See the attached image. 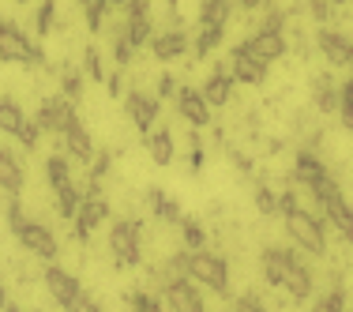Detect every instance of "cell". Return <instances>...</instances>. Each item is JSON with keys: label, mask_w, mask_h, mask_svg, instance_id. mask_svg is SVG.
<instances>
[{"label": "cell", "mask_w": 353, "mask_h": 312, "mask_svg": "<svg viewBox=\"0 0 353 312\" xmlns=\"http://www.w3.org/2000/svg\"><path fill=\"white\" fill-rule=\"evenodd\" d=\"M230 312H267V305L259 298H252V293H245V298H233Z\"/></svg>", "instance_id": "cell-44"}, {"label": "cell", "mask_w": 353, "mask_h": 312, "mask_svg": "<svg viewBox=\"0 0 353 312\" xmlns=\"http://www.w3.org/2000/svg\"><path fill=\"white\" fill-rule=\"evenodd\" d=\"M143 226L139 218H117L109 230V248H113L117 267H136L143 260Z\"/></svg>", "instance_id": "cell-5"}, {"label": "cell", "mask_w": 353, "mask_h": 312, "mask_svg": "<svg viewBox=\"0 0 353 312\" xmlns=\"http://www.w3.org/2000/svg\"><path fill=\"white\" fill-rule=\"evenodd\" d=\"M72 117H79V113H75V106H72L64 95H53V98H46V102L38 106L34 121H38L41 132H53V136H61V132L68 128Z\"/></svg>", "instance_id": "cell-10"}, {"label": "cell", "mask_w": 353, "mask_h": 312, "mask_svg": "<svg viewBox=\"0 0 353 312\" xmlns=\"http://www.w3.org/2000/svg\"><path fill=\"white\" fill-rule=\"evenodd\" d=\"M165 305L170 312H207V301L192 286V278H165Z\"/></svg>", "instance_id": "cell-13"}, {"label": "cell", "mask_w": 353, "mask_h": 312, "mask_svg": "<svg viewBox=\"0 0 353 312\" xmlns=\"http://www.w3.org/2000/svg\"><path fill=\"white\" fill-rule=\"evenodd\" d=\"M308 12H312V19L319 27H331L334 19V0H308Z\"/></svg>", "instance_id": "cell-39"}, {"label": "cell", "mask_w": 353, "mask_h": 312, "mask_svg": "<svg viewBox=\"0 0 353 312\" xmlns=\"http://www.w3.org/2000/svg\"><path fill=\"white\" fill-rule=\"evenodd\" d=\"M147 150H150V162L154 166H170L173 162V136L165 128H150L147 132Z\"/></svg>", "instance_id": "cell-25"}, {"label": "cell", "mask_w": 353, "mask_h": 312, "mask_svg": "<svg viewBox=\"0 0 353 312\" xmlns=\"http://www.w3.org/2000/svg\"><path fill=\"white\" fill-rule=\"evenodd\" d=\"M279 215L285 222V233H290V241L297 244L301 252H308V256H323L327 252V237H323V226H319V218L312 211H305L297 204V196L293 192H282L279 196Z\"/></svg>", "instance_id": "cell-1"}, {"label": "cell", "mask_w": 353, "mask_h": 312, "mask_svg": "<svg viewBox=\"0 0 353 312\" xmlns=\"http://www.w3.org/2000/svg\"><path fill=\"white\" fill-rule=\"evenodd\" d=\"M316 46H319V53L327 57V64H334V68H350L353 41L342 35V30H334V27H319V30H316Z\"/></svg>", "instance_id": "cell-14"}, {"label": "cell", "mask_w": 353, "mask_h": 312, "mask_svg": "<svg viewBox=\"0 0 353 312\" xmlns=\"http://www.w3.org/2000/svg\"><path fill=\"white\" fill-rule=\"evenodd\" d=\"M290 260H293V248H263V256H259L263 282L267 286H282L285 282V271H290Z\"/></svg>", "instance_id": "cell-22"}, {"label": "cell", "mask_w": 353, "mask_h": 312, "mask_svg": "<svg viewBox=\"0 0 353 312\" xmlns=\"http://www.w3.org/2000/svg\"><path fill=\"white\" fill-rule=\"evenodd\" d=\"M312 312H346V298H342V290L323 293V298L312 305Z\"/></svg>", "instance_id": "cell-41"}, {"label": "cell", "mask_w": 353, "mask_h": 312, "mask_svg": "<svg viewBox=\"0 0 353 312\" xmlns=\"http://www.w3.org/2000/svg\"><path fill=\"white\" fill-rule=\"evenodd\" d=\"M124 12H128V19H147L150 0H124Z\"/></svg>", "instance_id": "cell-45"}, {"label": "cell", "mask_w": 353, "mask_h": 312, "mask_svg": "<svg viewBox=\"0 0 353 312\" xmlns=\"http://www.w3.org/2000/svg\"><path fill=\"white\" fill-rule=\"evenodd\" d=\"M147 204H150V211H154V218H162V222H181V204H176V199L173 196H165V192L162 188H150L147 192Z\"/></svg>", "instance_id": "cell-26"}, {"label": "cell", "mask_w": 353, "mask_h": 312, "mask_svg": "<svg viewBox=\"0 0 353 312\" xmlns=\"http://www.w3.org/2000/svg\"><path fill=\"white\" fill-rule=\"evenodd\" d=\"M245 41L252 46V53H256L259 61H267V64L279 61V57L285 53V35H282V30H271V27H259L256 35L245 38Z\"/></svg>", "instance_id": "cell-20"}, {"label": "cell", "mask_w": 353, "mask_h": 312, "mask_svg": "<svg viewBox=\"0 0 353 312\" xmlns=\"http://www.w3.org/2000/svg\"><path fill=\"white\" fill-rule=\"evenodd\" d=\"M23 184H27V177H23V166H19V158H15V150H8L4 143H0V192H4V196H19Z\"/></svg>", "instance_id": "cell-21"}, {"label": "cell", "mask_w": 353, "mask_h": 312, "mask_svg": "<svg viewBox=\"0 0 353 312\" xmlns=\"http://www.w3.org/2000/svg\"><path fill=\"white\" fill-rule=\"evenodd\" d=\"M105 83H109V95H124V83H121V75H105Z\"/></svg>", "instance_id": "cell-48"}, {"label": "cell", "mask_w": 353, "mask_h": 312, "mask_svg": "<svg viewBox=\"0 0 353 312\" xmlns=\"http://www.w3.org/2000/svg\"><path fill=\"white\" fill-rule=\"evenodd\" d=\"M176 113H181V121H188L192 128H207V124H211V106L199 95V87L176 90Z\"/></svg>", "instance_id": "cell-15"}, {"label": "cell", "mask_w": 353, "mask_h": 312, "mask_svg": "<svg viewBox=\"0 0 353 312\" xmlns=\"http://www.w3.org/2000/svg\"><path fill=\"white\" fill-rule=\"evenodd\" d=\"M293 177H297V181L305 184V188L312 192V196H319V192H323L327 184L334 181V177L327 173V166L319 162L312 150H297V162H293Z\"/></svg>", "instance_id": "cell-12"}, {"label": "cell", "mask_w": 353, "mask_h": 312, "mask_svg": "<svg viewBox=\"0 0 353 312\" xmlns=\"http://www.w3.org/2000/svg\"><path fill=\"white\" fill-rule=\"evenodd\" d=\"M158 109H162L158 98L147 95V90H128V95H124V113H128V121L136 124L143 136L158 124Z\"/></svg>", "instance_id": "cell-11"}, {"label": "cell", "mask_w": 353, "mask_h": 312, "mask_svg": "<svg viewBox=\"0 0 353 312\" xmlns=\"http://www.w3.org/2000/svg\"><path fill=\"white\" fill-rule=\"evenodd\" d=\"M4 305H8V290H4V282H0V312H4Z\"/></svg>", "instance_id": "cell-50"}, {"label": "cell", "mask_w": 353, "mask_h": 312, "mask_svg": "<svg viewBox=\"0 0 353 312\" xmlns=\"http://www.w3.org/2000/svg\"><path fill=\"white\" fill-rule=\"evenodd\" d=\"M30 117L23 113V106L15 102V98H0V132L4 136H12V139H19V132H23V124H27Z\"/></svg>", "instance_id": "cell-24"}, {"label": "cell", "mask_w": 353, "mask_h": 312, "mask_svg": "<svg viewBox=\"0 0 353 312\" xmlns=\"http://www.w3.org/2000/svg\"><path fill=\"white\" fill-rule=\"evenodd\" d=\"M233 15V0H199V23L211 27H225Z\"/></svg>", "instance_id": "cell-29"}, {"label": "cell", "mask_w": 353, "mask_h": 312, "mask_svg": "<svg viewBox=\"0 0 353 312\" xmlns=\"http://www.w3.org/2000/svg\"><path fill=\"white\" fill-rule=\"evenodd\" d=\"M15 4H27V0H15Z\"/></svg>", "instance_id": "cell-53"}, {"label": "cell", "mask_w": 353, "mask_h": 312, "mask_svg": "<svg viewBox=\"0 0 353 312\" xmlns=\"http://www.w3.org/2000/svg\"><path fill=\"white\" fill-rule=\"evenodd\" d=\"M128 309L132 312H165L162 301H158L154 293H147V290H132L128 293Z\"/></svg>", "instance_id": "cell-35"}, {"label": "cell", "mask_w": 353, "mask_h": 312, "mask_svg": "<svg viewBox=\"0 0 353 312\" xmlns=\"http://www.w3.org/2000/svg\"><path fill=\"white\" fill-rule=\"evenodd\" d=\"M256 211L259 215H279V196H274L271 188H267V184H256Z\"/></svg>", "instance_id": "cell-37"}, {"label": "cell", "mask_w": 353, "mask_h": 312, "mask_svg": "<svg viewBox=\"0 0 353 312\" xmlns=\"http://www.w3.org/2000/svg\"><path fill=\"white\" fill-rule=\"evenodd\" d=\"M237 4H241V8H245V12H256V8H263V4H267V0H237Z\"/></svg>", "instance_id": "cell-49"}, {"label": "cell", "mask_w": 353, "mask_h": 312, "mask_svg": "<svg viewBox=\"0 0 353 312\" xmlns=\"http://www.w3.org/2000/svg\"><path fill=\"white\" fill-rule=\"evenodd\" d=\"M181 237H184V252H199L207 248V233L196 218H181Z\"/></svg>", "instance_id": "cell-31"}, {"label": "cell", "mask_w": 353, "mask_h": 312, "mask_svg": "<svg viewBox=\"0 0 353 312\" xmlns=\"http://www.w3.org/2000/svg\"><path fill=\"white\" fill-rule=\"evenodd\" d=\"M19 143H23L27 150H34L38 143H41V128H38V121H34V117H30V121L23 124V132H19Z\"/></svg>", "instance_id": "cell-43"}, {"label": "cell", "mask_w": 353, "mask_h": 312, "mask_svg": "<svg viewBox=\"0 0 353 312\" xmlns=\"http://www.w3.org/2000/svg\"><path fill=\"white\" fill-rule=\"evenodd\" d=\"M83 68H87V75L94 83H105V68H102V53H98V49H87V53H83Z\"/></svg>", "instance_id": "cell-40"}, {"label": "cell", "mask_w": 353, "mask_h": 312, "mask_svg": "<svg viewBox=\"0 0 353 312\" xmlns=\"http://www.w3.org/2000/svg\"><path fill=\"white\" fill-rule=\"evenodd\" d=\"M188 278L196 286H207L211 293H225L230 290V264L218 252H188Z\"/></svg>", "instance_id": "cell-4"}, {"label": "cell", "mask_w": 353, "mask_h": 312, "mask_svg": "<svg viewBox=\"0 0 353 312\" xmlns=\"http://www.w3.org/2000/svg\"><path fill=\"white\" fill-rule=\"evenodd\" d=\"M233 87H237V79H233V72H214L211 79L199 87V95L207 98V106H230V98H233Z\"/></svg>", "instance_id": "cell-23"}, {"label": "cell", "mask_w": 353, "mask_h": 312, "mask_svg": "<svg viewBox=\"0 0 353 312\" xmlns=\"http://www.w3.org/2000/svg\"><path fill=\"white\" fill-rule=\"evenodd\" d=\"M41 282H46V290H49V298L57 301L64 312H68L75 301L83 298V286H79V278H75L72 271H64V267H57V264H49L46 271H41Z\"/></svg>", "instance_id": "cell-7"}, {"label": "cell", "mask_w": 353, "mask_h": 312, "mask_svg": "<svg viewBox=\"0 0 353 312\" xmlns=\"http://www.w3.org/2000/svg\"><path fill=\"white\" fill-rule=\"evenodd\" d=\"M188 162H192V170H199V166H203V143H199L196 136H192V155H188Z\"/></svg>", "instance_id": "cell-47"}, {"label": "cell", "mask_w": 353, "mask_h": 312, "mask_svg": "<svg viewBox=\"0 0 353 312\" xmlns=\"http://www.w3.org/2000/svg\"><path fill=\"white\" fill-rule=\"evenodd\" d=\"M124 30H128V38L136 41V49H143L150 41V15L147 19H124Z\"/></svg>", "instance_id": "cell-36"}, {"label": "cell", "mask_w": 353, "mask_h": 312, "mask_svg": "<svg viewBox=\"0 0 353 312\" xmlns=\"http://www.w3.org/2000/svg\"><path fill=\"white\" fill-rule=\"evenodd\" d=\"M46 177H49V188L57 196V215L61 218H75V211L83 204V192L72 184V170H68V158L64 155H49L46 158Z\"/></svg>", "instance_id": "cell-3"}, {"label": "cell", "mask_w": 353, "mask_h": 312, "mask_svg": "<svg viewBox=\"0 0 353 312\" xmlns=\"http://www.w3.org/2000/svg\"><path fill=\"white\" fill-rule=\"evenodd\" d=\"M342 4H353V0H342Z\"/></svg>", "instance_id": "cell-54"}, {"label": "cell", "mask_w": 353, "mask_h": 312, "mask_svg": "<svg viewBox=\"0 0 353 312\" xmlns=\"http://www.w3.org/2000/svg\"><path fill=\"white\" fill-rule=\"evenodd\" d=\"M0 61L4 64H27V68H41L46 64V53L19 23L0 19Z\"/></svg>", "instance_id": "cell-2"}, {"label": "cell", "mask_w": 353, "mask_h": 312, "mask_svg": "<svg viewBox=\"0 0 353 312\" xmlns=\"http://www.w3.org/2000/svg\"><path fill=\"white\" fill-rule=\"evenodd\" d=\"M53 15H57V0H41V4H38V15H34V35H38V38L53 35Z\"/></svg>", "instance_id": "cell-34"}, {"label": "cell", "mask_w": 353, "mask_h": 312, "mask_svg": "<svg viewBox=\"0 0 353 312\" xmlns=\"http://www.w3.org/2000/svg\"><path fill=\"white\" fill-rule=\"evenodd\" d=\"M61 139H64L68 158H75V162H90V158H94V139H90L87 124H83L79 117H72V121H68V128L61 132Z\"/></svg>", "instance_id": "cell-18"}, {"label": "cell", "mask_w": 353, "mask_h": 312, "mask_svg": "<svg viewBox=\"0 0 353 312\" xmlns=\"http://www.w3.org/2000/svg\"><path fill=\"white\" fill-rule=\"evenodd\" d=\"M158 102H162V98H176V83H173V75H162V79H158Z\"/></svg>", "instance_id": "cell-46"}, {"label": "cell", "mask_w": 353, "mask_h": 312, "mask_svg": "<svg viewBox=\"0 0 353 312\" xmlns=\"http://www.w3.org/2000/svg\"><path fill=\"white\" fill-rule=\"evenodd\" d=\"M61 95L68 98L72 106L83 98V75H79V72H64V79H61Z\"/></svg>", "instance_id": "cell-38"}, {"label": "cell", "mask_w": 353, "mask_h": 312, "mask_svg": "<svg viewBox=\"0 0 353 312\" xmlns=\"http://www.w3.org/2000/svg\"><path fill=\"white\" fill-rule=\"evenodd\" d=\"M312 102L319 113H334L339 109V87L331 83V75H316L312 79Z\"/></svg>", "instance_id": "cell-27"}, {"label": "cell", "mask_w": 353, "mask_h": 312, "mask_svg": "<svg viewBox=\"0 0 353 312\" xmlns=\"http://www.w3.org/2000/svg\"><path fill=\"white\" fill-rule=\"evenodd\" d=\"M282 290L290 293L293 301H308V298H312V267L297 260V248H293V260H290V271H285Z\"/></svg>", "instance_id": "cell-19"}, {"label": "cell", "mask_w": 353, "mask_h": 312, "mask_svg": "<svg viewBox=\"0 0 353 312\" xmlns=\"http://www.w3.org/2000/svg\"><path fill=\"white\" fill-rule=\"evenodd\" d=\"M15 237H19L23 248L34 252L38 260H46V264H53L57 252H61V241L53 237V230H49V226H41V222H30V218L19 226V233H15Z\"/></svg>", "instance_id": "cell-8"}, {"label": "cell", "mask_w": 353, "mask_h": 312, "mask_svg": "<svg viewBox=\"0 0 353 312\" xmlns=\"http://www.w3.org/2000/svg\"><path fill=\"white\" fill-rule=\"evenodd\" d=\"M109 162H113V158H109V155H98V150H94V158H90V184H102V177L109 173Z\"/></svg>", "instance_id": "cell-42"}, {"label": "cell", "mask_w": 353, "mask_h": 312, "mask_svg": "<svg viewBox=\"0 0 353 312\" xmlns=\"http://www.w3.org/2000/svg\"><path fill=\"white\" fill-rule=\"evenodd\" d=\"M339 117H342V128L353 132V75L339 87Z\"/></svg>", "instance_id": "cell-32"}, {"label": "cell", "mask_w": 353, "mask_h": 312, "mask_svg": "<svg viewBox=\"0 0 353 312\" xmlns=\"http://www.w3.org/2000/svg\"><path fill=\"white\" fill-rule=\"evenodd\" d=\"M4 312H23L19 305H12V301H8V305H4Z\"/></svg>", "instance_id": "cell-51"}, {"label": "cell", "mask_w": 353, "mask_h": 312, "mask_svg": "<svg viewBox=\"0 0 353 312\" xmlns=\"http://www.w3.org/2000/svg\"><path fill=\"white\" fill-rule=\"evenodd\" d=\"M150 53H154V61H162V64L181 61V57L188 53V35H184L181 27L162 30V35H154V38H150Z\"/></svg>", "instance_id": "cell-16"}, {"label": "cell", "mask_w": 353, "mask_h": 312, "mask_svg": "<svg viewBox=\"0 0 353 312\" xmlns=\"http://www.w3.org/2000/svg\"><path fill=\"white\" fill-rule=\"evenodd\" d=\"M225 38V27H211V23H199V35L192 41V53L199 57V61H207V53H214L218 46H222Z\"/></svg>", "instance_id": "cell-28"}, {"label": "cell", "mask_w": 353, "mask_h": 312, "mask_svg": "<svg viewBox=\"0 0 353 312\" xmlns=\"http://www.w3.org/2000/svg\"><path fill=\"white\" fill-rule=\"evenodd\" d=\"M316 204L327 211V218H331V226L342 233V241L353 244V207L346 204V196L339 192V184H334V181L327 184V188L316 196Z\"/></svg>", "instance_id": "cell-6"}, {"label": "cell", "mask_w": 353, "mask_h": 312, "mask_svg": "<svg viewBox=\"0 0 353 312\" xmlns=\"http://www.w3.org/2000/svg\"><path fill=\"white\" fill-rule=\"evenodd\" d=\"M105 218H109V204H105L102 196H83L79 211H75V237L87 241L90 230H94V226H102Z\"/></svg>", "instance_id": "cell-17"}, {"label": "cell", "mask_w": 353, "mask_h": 312, "mask_svg": "<svg viewBox=\"0 0 353 312\" xmlns=\"http://www.w3.org/2000/svg\"><path fill=\"white\" fill-rule=\"evenodd\" d=\"M132 57H136V41L128 38V30H124V23L113 30V61L117 68H124V64H132Z\"/></svg>", "instance_id": "cell-30"}, {"label": "cell", "mask_w": 353, "mask_h": 312, "mask_svg": "<svg viewBox=\"0 0 353 312\" xmlns=\"http://www.w3.org/2000/svg\"><path fill=\"white\" fill-rule=\"evenodd\" d=\"M105 4H109V8H124V0H105Z\"/></svg>", "instance_id": "cell-52"}, {"label": "cell", "mask_w": 353, "mask_h": 312, "mask_svg": "<svg viewBox=\"0 0 353 312\" xmlns=\"http://www.w3.org/2000/svg\"><path fill=\"white\" fill-rule=\"evenodd\" d=\"M79 8L87 12V27H90V30H102L105 15L113 12V8L105 4V0H79Z\"/></svg>", "instance_id": "cell-33"}, {"label": "cell", "mask_w": 353, "mask_h": 312, "mask_svg": "<svg viewBox=\"0 0 353 312\" xmlns=\"http://www.w3.org/2000/svg\"><path fill=\"white\" fill-rule=\"evenodd\" d=\"M267 68H271V64L259 61V57L252 53L248 41H237V46H233V53H230V72H233V79H237V83H252V87H256V83L267 79Z\"/></svg>", "instance_id": "cell-9"}]
</instances>
